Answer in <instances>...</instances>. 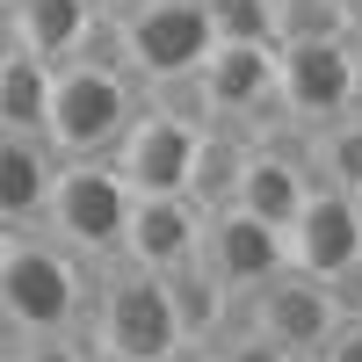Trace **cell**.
I'll use <instances>...</instances> for the list:
<instances>
[{
  "instance_id": "1",
  "label": "cell",
  "mask_w": 362,
  "mask_h": 362,
  "mask_svg": "<svg viewBox=\"0 0 362 362\" xmlns=\"http://www.w3.org/2000/svg\"><path fill=\"white\" fill-rule=\"evenodd\" d=\"M102 268L73 254L44 225H8L0 239V312H8V341H51V334H87Z\"/></svg>"
},
{
  "instance_id": "2",
  "label": "cell",
  "mask_w": 362,
  "mask_h": 362,
  "mask_svg": "<svg viewBox=\"0 0 362 362\" xmlns=\"http://www.w3.org/2000/svg\"><path fill=\"white\" fill-rule=\"evenodd\" d=\"M87 348L102 362H167L174 348H189L181 312L167 297V276L109 261L102 283H95V312H87Z\"/></svg>"
},
{
  "instance_id": "3",
  "label": "cell",
  "mask_w": 362,
  "mask_h": 362,
  "mask_svg": "<svg viewBox=\"0 0 362 362\" xmlns=\"http://www.w3.org/2000/svg\"><path fill=\"white\" fill-rule=\"evenodd\" d=\"M145 109V87L124 73V66H87V58H73V66H58V95H51V145L66 160H109L116 145H124V131L138 124Z\"/></svg>"
},
{
  "instance_id": "4",
  "label": "cell",
  "mask_w": 362,
  "mask_h": 362,
  "mask_svg": "<svg viewBox=\"0 0 362 362\" xmlns=\"http://www.w3.org/2000/svg\"><path fill=\"white\" fill-rule=\"evenodd\" d=\"M131 218H138V189L116 174V160H66L44 232H58L73 254H87L95 268H109V261H124Z\"/></svg>"
},
{
  "instance_id": "5",
  "label": "cell",
  "mask_w": 362,
  "mask_h": 362,
  "mask_svg": "<svg viewBox=\"0 0 362 362\" xmlns=\"http://www.w3.org/2000/svg\"><path fill=\"white\" fill-rule=\"evenodd\" d=\"M116 29H124V66L145 95L167 80H196L203 58L218 51L210 0H138L131 15H116Z\"/></svg>"
},
{
  "instance_id": "6",
  "label": "cell",
  "mask_w": 362,
  "mask_h": 362,
  "mask_svg": "<svg viewBox=\"0 0 362 362\" xmlns=\"http://www.w3.org/2000/svg\"><path fill=\"white\" fill-rule=\"evenodd\" d=\"M276 109L290 131H326L362 109V58L355 44H283L276 58Z\"/></svg>"
},
{
  "instance_id": "7",
  "label": "cell",
  "mask_w": 362,
  "mask_h": 362,
  "mask_svg": "<svg viewBox=\"0 0 362 362\" xmlns=\"http://www.w3.org/2000/svg\"><path fill=\"white\" fill-rule=\"evenodd\" d=\"M341 319H348L341 290L305 276V268H283V276H268L254 297H239V326H254L261 341H276V348L305 355V362L341 334Z\"/></svg>"
},
{
  "instance_id": "8",
  "label": "cell",
  "mask_w": 362,
  "mask_h": 362,
  "mask_svg": "<svg viewBox=\"0 0 362 362\" xmlns=\"http://www.w3.org/2000/svg\"><path fill=\"white\" fill-rule=\"evenodd\" d=\"M196 153H203V124H189V116H174V109H160L145 95L138 124L124 131V145H116L109 160H116V174H124L138 196H189Z\"/></svg>"
},
{
  "instance_id": "9",
  "label": "cell",
  "mask_w": 362,
  "mask_h": 362,
  "mask_svg": "<svg viewBox=\"0 0 362 362\" xmlns=\"http://www.w3.org/2000/svg\"><path fill=\"white\" fill-rule=\"evenodd\" d=\"M283 239H290V268H305V276H319V283L341 290L348 276H362V196L319 181L312 203L297 210V225Z\"/></svg>"
},
{
  "instance_id": "10",
  "label": "cell",
  "mask_w": 362,
  "mask_h": 362,
  "mask_svg": "<svg viewBox=\"0 0 362 362\" xmlns=\"http://www.w3.org/2000/svg\"><path fill=\"white\" fill-rule=\"evenodd\" d=\"M203 276H218L232 297H254L268 276H283L290 268V239L283 225H268L254 218L247 203H232V210H210V225H203Z\"/></svg>"
},
{
  "instance_id": "11",
  "label": "cell",
  "mask_w": 362,
  "mask_h": 362,
  "mask_svg": "<svg viewBox=\"0 0 362 362\" xmlns=\"http://www.w3.org/2000/svg\"><path fill=\"white\" fill-rule=\"evenodd\" d=\"M276 58L283 44H218L203 58V95H210V116L232 131H268V124H283V109H276Z\"/></svg>"
},
{
  "instance_id": "12",
  "label": "cell",
  "mask_w": 362,
  "mask_h": 362,
  "mask_svg": "<svg viewBox=\"0 0 362 362\" xmlns=\"http://www.w3.org/2000/svg\"><path fill=\"white\" fill-rule=\"evenodd\" d=\"M203 225H210V210L196 196H138L124 261L145 268V276H181V268L203 261Z\"/></svg>"
},
{
  "instance_id": "13",
  "label": "cell",
  "mask_w": 362,
  "mask_h": 362,
  "mask_svg": "<svg viewBox=\"0 0 362 362\" xmlns=\"http://www.w3.org/2000/svg\"><path fill=\"white\" fill-rule=\"evenodd\" d=\"M312 189H319V167H312V153H290V145H276V138H254V160H247V181H239V203L254 210V218H268V225H297V210L312 203Z\"/></svg>"
},
{
  "instance_id": "14",
  "label": "cell",
  "mask_w": 362,
  "mask_h": 362,
  "mask_svg": "<svg viewBox=\"0 0 362 362\" xmlns=\"http://www.w3.org/2000/svg\"><path fill=\"white\" fill-rule=\"evenodd\" d=\"M0 22H8V44L51 58V66H73L95 37L102 8L95 0H0Z\"/></svg>"
},
{
  "instance_id": "15",
  "label": "cell",
  "mask_w": 362,
  "mask_h": 362,
  "mask_svg": "<svg viewBox=\"0 0 362 362\" xmlns=\"http://www.w3.org/2000/svg\"><path fill=\"white\" fill-rule=\"evenodd\" d=\"M58 174H66V153L51 138L8 131V145H0V210H8V225H44L51 218Z\"/></svg>"
},
{
  "instance_id": "16",
  "label": "cell",
  "mask_w": 362,
  "mask_h": 362,
  "mask_svg": "<svg viewBox=\"0 0 362 362\" xmlns=\"http://www.w3.org/2000/svg\"><path fill=\"white\" fill-rule=\"evenodd\" d=\"M51 95H58V66L37 51L8 44L0 51V124L8 131H51Z\"/></svg>"
},
{
  "instance_id": "17",
  "label": "cell",
  "mask_w": 362,
  "mask_h": 362,
  "mask_svg": "<svg viewBox=\"0 0 362 362\" xmlns=\"http://www.w3.org/2000/svg\"><path fill=\"white\" fill-rule=\"evenodd\" d=\"M247 160H254V138L247 131H203V153H196V181H189V196L203 210H232L239 203V181H247Z\"/></svg>"
},
{
  "instance_id": "18",
  "label": "cell",
  "mask_w": 362,
  "mask_h": 362,
  "mask_svg": "<svg viewBox=\"0 0 362 362\" xmlns=\"http://www.w3.org/2000/svg\"><path fill=\"white\" fill-rule=\"evenodd\" d=\"M305 153H312L319 181H334V189L362 196V109H355V116H341V124H326V131H312Z\"/></svg>"
},
{
  "instance_id": "19",
  "label": "cell",
  "mask_w": 362,
  "mask_h": 362,
  "mask_svg": "<svg viewBox=\"0 0 362 362\" xmlns=\"http://www.w3.org/2000/svg\"><path fill=\"white\" fill-rule=\"evenodd\" d=\"M355 0H283V44H355Z\"/></svg>"
},
{
  "instance_id": "20",
  "label": "cell",
  "mask_w": 362,
  "mask_h": 362,
  "mask_svg": "<svg viewBox=\"0 0 362 362\" xmlns=\"http://www.w3.org/2000/svg\"><path fill=\"white\" fill-rule=\"evenodd\" d=\"M218 44H283V0H210Z\"/></svg>"
},
{
  "instance_id": "21",
  "label": "cell",
  "mask_w": 362,
  "mask_h": 362,
  "mask_svg": "<svg viewBox=\"0 0 362 362\" xmlns=\"http://www.w3.org/2000/svg\"><path fill=\"white\" fill-rule=\"evenodd\" d=\"M210 362H305V355H290V348H276V341H261L254 326H232V334L210 341Z\"/></svg>"
},
{
  "instance_id": "22",
  "label": "cell",
  "mask_w": 362,
  "mask_h": 362,
  "mask_svg": "<svg viewBox=\"0 0 362 362\" xmlns=\"http://www.w3.org/2000/svg\"><path fill=\"white\" fill-rule=\"evenodd\" d=\"M8 362H102L87 334H51V341H8Z\"/></svg>"
},
{
  "instance_id": "23",
  "label": "cell",
  "mask_w": 362,
  "mask_h": 362,
  "mask_svg": "<svg viewBox=\"0 0 362 362\" xmlns=\"http://www.w3.org/2000/svg\"><path fill=\"white\" fill-rule=\"evenodd\" d=\"M312 362H362V312H348V319H341V334L326 341Z\"/></svg>"
},
{
  "instance_id": "24",
  "label": "cell",
  "mask_w": 362,
  "mask_h": 362,
  "mask_svg": "<svg viewBox=\"0 0 362 362\" xmlns=\"http://www.w3.org/2000/svg\"><path fill=\"white\" fill-rule=\"evenodd\" d=\"M95 8H102V15H131L138 0H95Z\"/></svg>"
},
{
  "instance_id": "25",
  "label": "cell",
  "mask_w": 362,
  "mask_h": 362,
  "mask_svg": "<svg viewBox=\"0 0 362 362\" xmlns=\"http://www.w3.org/2000/svg\"><path fill=\"white\" fill-rule=\"evenodd\" d=\"M355 58H362V22H355Z\"/></svg>"
},
{
  "instance_id": "26",
  "label": "cell",
  "mask_w": 362,
  "mask_h": 362,
  "mask_svg": "<svg viewBox=\"0 0 362 362\" xmlns=\"http://www.w3.org/2000/svg\"><path fill=\"white\" fill-rule=\"evenodd\" d=\"M355 8H362V0H355Z\"/></svg>"
}]
</instances>
